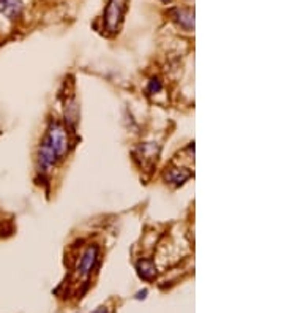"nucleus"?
I'll return each mask as SVG.
<instances>
[{
    "label": "nucleus",
    "instance_id": "obj_1",
    "mask_svg": "<svg viewBox=\"0 0 284 313\" xmlns=\"http://www.w3.org/2000/svg\"><path fill=\"white\" fill-rule=\"evenodd\" d=\"M42 143L48 146L55 155L58 160H64L68 150H70V134L68 128L57 119H51L48 122L46 133L43 136Z\"/></svg>",
    "mask_w": 284,
    "mask_h": 313
},
{
    "label": "nucleus",
    "instance_id": "obj_2",
    "mask_svg": "<svg viewBox=\"0 0 284 313\" xmlns=\"http://www.w3.org/2000/svg\"><path fill=\"white\" fill-rule=\"evenodd\" d=\"M127 10V2L125 0H108V5L103 14V27L111 33H117L120 29V24L124 21Z\"/></svg>",
    "mask_w": 284,
    "mask_h": 313
},
{
    "label": "nucleus",
    "instance_id": "obj_3",
    "mask_svg": "<svg viewBox=\"0 0 284 313\" xmlns=\"http://www.w3.org/2000/svg\"><path fill=\"white\" fill-rule=\"evenodd\" d=\"M99 261V247L98 245H89L84 253L80 255V260H79V264H77V272L79 276L83 279H89L92 270L96 267Z\"/></svg>",
    "mask_w": 284,
    "mask_h": 313
},
{
    "label": "nucleus",
    "instance_id": "obj_4",
    "mask_svg": "<svg viewBox=\"0 0 284 313\" xmlns=\"http://www.w3.org/2000/svg\"><path fill=\"white\" fill-rule=\"evenodd\" d=\"M169 14L172 17V21L181 27L187 32L194 30V10L191 8H180V7H174L169 10Z\"/></svg>",
    "mask_w": 284,
    "mask_h": 313
},
{
    "label": "nucleus",
    "instance_id": "obj_5",
    "mask_svg": "<svg viewBox=\"0 0 284 313\" xmlns=\"http://www.w3.org/2000/svg\"><path fill=\"white\" fill-rule=\"evenodd\" d=\"M23 0H0V14L8 17L10 21H16L23 14Z\"/></svg>",
    "mask_w": 284,
    "mask_h": 313
},
{
    "label": "nucleus",
    "instance_id": "obj_6",
    "mask_svg": "<svg viewBox=\"0 0 284 313\" xmlns=\"http://www.w3.org/2000/svg\"><path fill=\"white\" fill-rule=\"evenodd\" d=\"M166 181L172 185H181L184 182H187L191 178V171L185 169V168H172L166 172Z\"/></svg>",
    "mask_w": 284,
    "mask_h": 313
},
{
    "label": "nucleus",
    "instance_id": "obj_7",
    "mask_svg": "<svg viewBox=\"0 0 284 313\" xmlns=\"http://www.w3.org/2000/svg\"><path fill=\"white\" fill-rule=\"evenodd\" d=\"M136 269H137L139 277L147 280V282H150V280H153L156 277V267H155L152 260H140V261H137Z\"/></svg>",
    "mask_w": 284,
    "mask_h": 313
},
{
    "label": "nucleus",
    "instance_id": "obj_8",
    "mask_svg": "<svg viewBox=\"0 0 284 313\" xmlns=\"http://www.w3.org/2000/svg\"><path fill=\"white\" fill-rule=\"evenodd\" d=\"M137 152H139V156H144V159H142V165H146L147 160L156 162L158 153H159V147L156 144H153V143H146V144L139 146Z\"/></svg>",
    "mask_w": 284,
    "mask_h": 313
},
{
    "label": "nucleus",
    "instance_id": "obj_9",
    "mask_svg": "<svg viewBox=\"0 0 284 313\" xmlns=\"http://www.w3.org/2000/svg\"><path fill=\"white\" fill-rule=\"evenodd\" d=\"M161 89H163V84H161L159 80H150L149 87H147V90H149L150 93H158Z\"/></svg>",
    "mask_w": 284,
    "mask_h": 313
},
{
    "label": "nucleus",
    "instance_id": "obj_10",
    "mask_svg": "<svg viewBox=\"0 0 284 313\" xmlns=\"http://www.w3.org/2000/svg\"><path fill=\"white\" fill-rule=\"evenodd\" d=\"M146 295H147V289H144V291H140V292H137V296H136V299H144V298H146Z\"/></svg>",
    "mask_w": 284,
    "mask_h": 313
},
{
    "label": "nucleus",
    "instance_id": "obj_11",
    "mask_svg": "<svg viewBox=\"0 0 284 313\" xmlns=\"http://www.w3.org/2000/svg\"><path fill=\"white\" fill-rule=\"evenodd\" d=\"M93 313H108V308L106 307H99L96 311H93Z\"/></svg>",
    "mask_w": 284,
    "mask_h": 313
},
{
    "label": "nucleus",
    "instance_id": "obj_12",
    "mask_svg": "<svg viewBox=\"0 0 284 313\" xmlns=\"http://www.w3.org/2000/svg\"><path fill=\"white\" fill-rule=\"evenodd\" d=\"M161 2H163V4H171L172 0H161Z\"/></svg>",
    "mask_w": 284,
    "mask_h": 313
}]
</instances>
